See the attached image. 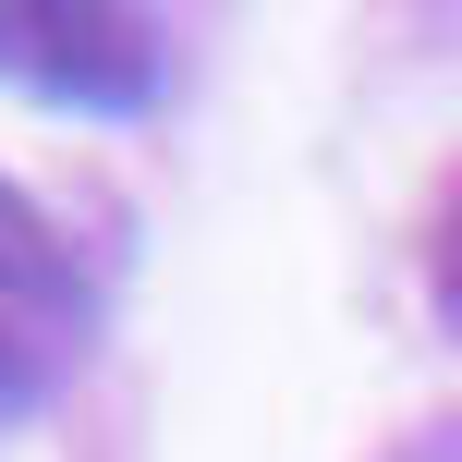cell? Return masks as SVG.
I'll return each instance as SVG.
<instances>
[{
  "label": "cell",
  "instance_id": "6da1fadb",
  "mask_svg": "<svg viewBox=\"0 0 462 462\" xmlns=\"http://www.w3.org/2000/svg\"><path fill=\"white\" fill-rule=\"evenodd\" d=\"M0 73L37 97H86V110H134L159 86V37L134 13H61V0H0Z\"/></svg>",
  "mask_w": 462,
  "mask_h": 462
},
{
  "label": "cell",
  "instance_id": "3957f363",
  "mask_svg": "<svg viewBox=\"0 0 462 462\" xmlns=\"http://www.w3.org/2000/svg\"><path fill=\"white\" fill-rule=\"evenodd\" d=\"M390 462H462V414H450V426H414V439H402Z\"/></svg>",
  "mask_w": 462,
  "mask_h": 462
},
{
  "label": "cell",
  "instance_id": "7a4b0ae2",
  "mask_svg": "<svg viewBox=\"0 0 462 462\" xmlns=\"http://www.w3.org/2000/svg\"><path fill=\"white\" fill-rule=\"evenodd\" d=\"M49 328H61V255L49 231L0 195V414L49 377Z\"/></svg>",
  "mask_w": 462,
  "mask_h": 462
}]
</instances>
